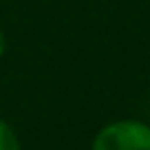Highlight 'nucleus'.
Masks as SVG:
<instances>
[{"label":"nucleus","mask_w":150,"mask_h":150,"mask_svg":"<svg viewBox=\"0 0 150 150\" xmlns=\"http://www.w3.org/2000/svg\"><path fill=\"white\" fill-rule=\"evenodd\" d=\"M91 150H150V126L137 119L110 122L97 130Z\"/></svg>","instance_id":"obj_1"},{"label":"nucleus","mask_w":150,"mask_h":150,"mask_svg":"<svg viewBox=\"0 0 150 150\" xmlns=\"http://www.w3.org/2000/svg\"><path fill=\"white\" fill-rule=\"evenodd\" d=\"M0 150H22L16 130L5 119H0Z\"/></svg>","instance_id":"obj_2"},{"label":"nucleus","mask_w":150,"mask_h":150,"mask_svg":"<svg viewBox=\"0 0 150 150\" xmlns=\"http://www.w3.org/2000/svg\"><path fill=\"white\" fill-rule=\"evenodd\" d=\"M5 51H7V38L2 33V29H0V57L5 55Z\"/></svg>","instance_id":"obj_3"},{"label":"nucleus","mask_w":150,"mask_h":150,"mask_svg":"<svg viewBox=\"0 0 150 150\" xmlns=\"http://www.w3.org/2000/svg\"><path fill=\"white\" fill-rule=\"evenodd\" d=\"M148 97H150V91H148Z\"/></svg>","instance_id":"obj_4"}]
</instances>
